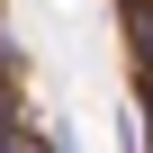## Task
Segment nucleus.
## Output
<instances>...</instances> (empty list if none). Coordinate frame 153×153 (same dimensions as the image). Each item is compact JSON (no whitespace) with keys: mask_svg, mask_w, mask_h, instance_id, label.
<instances>
[{"mask_svg":"<svg viewBox=\"0 0 153 153\" xmlns=\"http://www.w3.org/2000/svg\"><path fill=\"white\" fill-rule=\"evenodd\" d=\"M54 153H81V144H72V135H54Z\"/></svg>","mask_w":153,"mask_h":153,"instance_id":"1","label":"nucleus"}]
</instances>
